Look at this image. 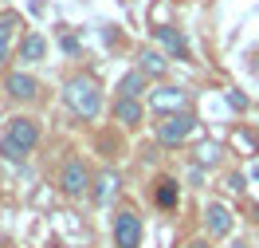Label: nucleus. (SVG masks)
<instances>
[{
    "label": "nucleus",
    "instance_id": "obj_1",
    "mask_svg": "<svg viewBox=\"0 0 259 248\" xmlns=\"http://www.w3.org/2000/svg\"><path fill=\"white\" fill-rule=\"evenodd\" d=\"M35 142H39V122L28 115H16L8 126H4V138H0V158L8 162H20L24 154H32Z\"/></svg>",
    "mask_w": 259,
    "mask_h": 248
},
{
    "label": "nucleus",
    "instance_id": "obj_2",
    "mask_svg": "<svg viewBox=\"0 0 259 248\" xmlns=\"http://www.w3.org/2000/svg\"><path fill=\"white\" fill-rule=\"evenodd\" d=\"M63 99L79 118H95L102 111V91H98V83L91 75H71L63 87Z\"/></svg>",
    "mask_w": 259,
    "mask_h": 248
},
{
    "label": "nucleus",
    "instance_id": "obj_3",
    "mask_svg": "<svg viewBox=\"0 0 259 248\" xmlns=\"http://www.w3.org/2000/svg\"><path fill=\"white\" fill-rule=\"evenodd\" d=\"M196 118L189 115V111H177V115H165L161 122H157V142L161 146H177V142H185L189 134H193Z\"/></svg>",
    "mask_w": 259,
    "mask_h": 248
},
{
    "label": "nucleus",
    "instance_id": "obj_4",
    "mask_svg": "<svg viewBox=\"0 0 259 248\" xmlns=\"http://www.w3.org/2000/svg\"><path fill=\"white\" fill-rule=\"evenodd\" d=\"M59 189H63L67 197H82V193H91V169L82 165V158H71L63 165V173H59Z\"/></svg>",
    "mask_w": 259,
    "mask_h": 248
},
{
    "label": "nucleus",
    "instance_id": "obj_5",
    "mask_svg": "<svg viewBox=\"0 0 259 248\" xmlns=\"http://www.w3.org/2000/svg\"><path fill=\"white\" fill-rule=\"evenodd\" d=\"M142 232L146 229H142V217L138 213L126 209V213L114 217V248H138L142 244Z\"/></svg>",
    "mask_w": 259,
    "mask_h": 248
},
{
    "label": "nucleus",
    "instance_id": "obj_6",
    "mask_svg": "<svg viewBox=\"0 0 259 248\" xmlns=\"http://www.w3.org/2000/svg\"><path fill=\"white\" fill-rule=\"evenodd\" d=\"M185 91L181 87H157L153 95H149V107L153 111H161V115H177V111H185Z\"/></svg>",
    "mask_w": 259,
    "mask_h": 248
},
{
    "label": "nucleus",
    "instance_id": "obj_7",
    "mask_svg": "<svg viewBox=\"0 0 259 248\" xmlns=\"http://www.w3.org/2000/svg\"><path fill=\"white\" fill-rule=\"evenodd\" d=\"M4 91H8L12 99H20V102H32L35 95H39V83H35L32 75H24V71H12V75L4 79Z\"/></svg>",
    "mask_w": 259,
    "mask_h": 248
},
{
    "label": "nucleus",
    "instance_id": "obj_8",
    "mask_svg": "<svg viewBox=\"0 0 259 248\" xmlns=\"http://www.w3.org/2000/svg\"><path fill=\"white\" fill-rule=\"evenodd\" d=\"M204 225H208V236H228L232 232V213H228L220 201H212L204 209Z\"/></svg>",
    "mask_w": 259,
    "mask_h": 248
},
{
    "label": "nucleus",
    "instance_id": "obj_9",
    "mask_svg": "<svg viewBox=\"0 0 259 248\" xmlns=\"http://www.w3.org/2000/svg\"><path fill=\"white\" fill-rule=\"evenodd\" d=\"M142 115H146V107H142L138 99H126V95H118V99H114V118H118L122 126H138Z\"/></svg>",
    "mask_w": 259,
    "mask_h": 248
},
{
    "label": "nucleus",
    "instance_id": "obj_10",
    "mask_svg": "<svg viewBox=\"0 0 259 248\" xmlns=\"http://www.w3.org/2000/svg\"><path fill=\"white\" fill-rule=\"evenodd\" d=\"M20 24V12H0V67L12 59V32Z\"/></svg>",
    "mask_w": 259,
    "mask_h": 248
},
{
    "label": "nucleus",
    "instance_id": "obj_11",
    "mask_svg": "<svg viewBox=\"0 0 259 248\" xmlns=\"http://www.w3.org/2000/svg\"><path fill=\"white\" fill-rule=\"evenodd\" d=\"M44 55H48V40L39 32H28L20 40V63H39Z\"/></svg>",
    "mask_w": 259,
    "mask_h": 248
},
{
    "label": "nucleus",
    "instance_id": "obj_12",
    "mask_svg": "<svg viewBox=\"0 0 259 248\" xmlns=\"http://www.w3.org/2000/svg\"><path fill=\"white\" fill-rule=\"evenodd\" d=\"M146 71H126L122 75V83H118V95H126V99H138L142 91H146Z\"/></svg>",
    "mask_w": 259,
    "mask_h": 248
},
{
    "label": "nucleus",
    "instance_id": "obj_13",
    "mask_svg": "<svg viewBox=\"0 0 259 248\" xmlns=\"http://www.w3.org/2000/svg\"><path fill=\"white\" fill-rule=\"evenodd\" d=\"M157 40H161L177 59H189V44H185V36H181V32H173V28H157Z\"/></svg>",
    "mask_w": 259,
    "mask_h": 248
},
{
    "label": "nucleus",
    "instance_id": "obj_14",
    "mask_svg": "<svg viewBox=\"0 0 259 248\" xmlns=\"http://www.w3.org/2000/svg\"><path fill=\"white\" fill-rule=\"evenodd\" d=\"M165 67H169V63H165L161 51H142V63H138V71H146L149 79H161Z\"/></svg>",
    "mask_w": 259,
    "mask_h": 248
},
{
    "label": "nucleus",
    "instance_id": "obj_15",
    "mask_svg": "<svg viewBox=\"0 0 259 248\" xmlns=\"http://www.w3.org/2000/svg\"><path fill=\"white\" fill-rule=\"evenodd\" d=\"M157 205H161V209H173V205H177V182H169V178L157 182Z\"/></svg>",
    "mask_w": 259,
    "mask_h": 248
},
{
    "label": "nucleus",
    "instance_id": "obj_16",
    "mask_svg": "<svg viewBox=\"0 0 259 248\" xmlns=\"http://www.w3.org/2000/svg\"><path fill=\"white\" fill-rule=\"evenodd\" d=\"M110 189H118V178H114V173H106V178H102V189H98V201L110 197Z\"/></svg>",
    "mask_w": 259,
    "mask_h": 248
}]
</instances>
